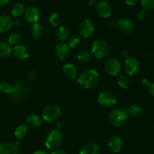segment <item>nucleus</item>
<instances>
[{"label": "nucleus", "instance_id": "obj_38", "mask_svg": "<svg viewBox=\"0 0 154 154\" xmlns=\"http://www.w3.org/2000/svg\"><path fill=\"white\" fill-rule=\"evenodd\" d=\"M125 2L128 5H135V4H137L138 2V0H124Z\"/></svg>", "mask_w": 154, "mask_h": 154}, {"label": "nucleus", "instance_id": "obj_43", "mask_svg": "<svg viewBox=\"0 0 154 154\" xmlns=\"http://www.w3.org/2000/svg\"><path fill=\"white\" fill-rule=\"evenodd\" d=\"M27 79H28L29 80H32V81H34L35 79V75L34 72H30L28 74V77H27Z\"/></svg>", "mask_w": 154, "mask_h": 154}, {"label": "nucleus", "instance_id": "obj_41", "mask_svg": "<svg viewBox=\"0 0 154 154\" xmlns=\"http://www.w3.org/2000/svg\"><path fill=\"white\" fill-rule=\"evenodd\" d=\"M11 0H0V7H5L9 4Z\"/></svg>", "mask_w": 154, "mask_h": 154}, {"label": "nucleus", "instance_id": "obj_16", "mask_svg": "<svg viewBox=\"0 0 154 154\" xmlns=\"http://www.w3.org/2000/svg\"><path fill=\"white\" fill-rule=\"evenodd\" d=\"M70 49L67 43L60 42L57 44L55 48V53L57 57L61 60H65L70 55Z\"/></svg>", "mask_w": 154, "mask_h": 154}, {"label": "nucleus", "instance_id": "obj_29", "mask_svg": "<svg viewBox=\"0 0 154 154\" xmlns=\"http://www.w3.org/2000/svg\"><path fill=\"white\" fill-rule=\"evenodd\" d=\"M24 11V6L21 3H16L12 7L11 14L15 18H18L23 14Z\"/></svg>", "mask_w": 154, "mask_h": 154}, {"label": "nucleus", "instance_id": "obj_19", "mask_svg": "<svg viewBox=\"0 0 154 154\" xmlns=\"http://www.w3.org/2000/svg\"><path fill=\"white\" fill-rule=\"evenodd\" d=\"M0 154H18L17 145L10 142H5L0 144Z\"/></svg>", "mask_w": 154, "mask_h": 154}, {"label": "nucleus", "instance_id": "obj_14", "mask_svg": "<svg viewBox=\"0 0 154 154\" xmlns=\"http://www.w3.org/2000/svg\"><path fill=\"white\" fill-rule=\"evenodd\" d=\"M117 27L123 33L126 34H130L133 33L135 30V24L131 19L125 18L119 20L117 23Z\"/></svg>", "mask_w": 154, "mask_h": 154}, {"label": "nucleus", "instance_id": "obj_10", "mask_svg": "<svg viewBox=\"0 0 154 154\" xmlns=\"http://www.w3.org/2000/svg\"><path fill=\"white\" fill-rule=\"evenodd\" d=\"M80 34L84 38L90 37L95 31L94 24L89 19H84L81 22L78 27Z\"/></svg>", "mask_w": 154, "mask_h": 154}, {"label": "nucleus", "instance_id": "obj_33", "mask_svg": "<svg viewBox=\"0 0 154 154\" xmlns=\"http://www.w3.org/2000/svg\"><path fill=\"white\" fill-rule=\"evenodd\" d=\"M141 6L146 11H151L154 9V0H140Z\"/></svg>", "mask_w": 154, "mask_h": 154}, {"label": "nucleus", "instance_id": "obj_15", "mask_svg": "<svg viewBox=\"0 0 154 154\" xmlns=\"http://www.w3.org/2000/svg\"><path fill=\"white\" fill-rule=\"evenodd\" d=\"M96 11L100 17L103 18H109L112 14V6L107 1H101L96 5Z\"/></svg>", "mask_w": 154, "mask_h": 154}, {"label": "nucleus", "instance_id": "obj_46", "mask_svg": "<svg viewBox=\"0 0 154 154\" xmlns=\"http://www.w3.org/2000/svg\"><path fill=\"white\" fill-rule=\"evenodd\" d=\"M32 1H35V0H32Z\"/></svg>", "mask_w": 154, "mask_h": 154}, {"label": "nucleus", "instance_id": "obj_35", "mask_svg": "<svg viewBox=\"0 0 154 154\" xmlns=\"http://www.w3.org/2000/svg\"><path fill=\"white\" fill-rule=\"evenodd\" d=\"M137 17H138V19L140 20V21H143V20H144L146 18H147V11L144 8L140 10L138 12Z\"/></svg>", "mask_w": 154, "mask_h": 154}, {"label": "nucleus", "instance_id": "obj_39", "mask_svg": "<svg viewBox=\"0 0 154 154\" xmlns=\"http://www.w3.org/2000/svg\"><path fill=\"white\" fill-rule=\"evenodd\" d=\"M150 83V82H149V80L147 79H143L141 80V85H142L143 87L144 88H148Z\"/></svg>", "mask_w": 154, "mask_h": 154}, {"label": "nucleus", "instance_id": "obj_30", "mask_svg": "<svg viewBox=\"0 0 154 154\" xmlns=\"http://www.w3.org/2000/svg\"><path fill=\"white\" fill-rule=\"evenodd\" d=\"M21 41V36L18 33H14V34L11 35L8 40V43L11 45V46H16L20 44Z\"/></svg>", "mask_w": 154, "mask_h": 154}, {"label": "nucleus", "instance_id": "obj_9", "mask_svg": "<svg viewBox=\"0 0 154 154\" xmlns=\"http://www.w3.org/2000/svg\"><path fill=\"white\" fill-rule=\"evenodd\" d=\"M27 92H28L27 88L20 82H18L13 85L11 91L9 93V95L13 101L19 102L25 98L26 95H27Z\"/></svg>", "mask_w": 154, "mask_h": 154}, {"label": "nucleus", "instance_id": "obj_20", "mask_svg": "<svg viewBox=\"0 0 154 154\" xmlns=\"http://www.w3.org/2000/svg\"><path fill=\"white\" fill-rule=\"evenodd\" d=\"M12 19L8 15H1L0 16V33L7 32L13 26Z\"/></svg>", "mask_w": 154, "mask_h": 154}, {"label": "nucleus", "instance_id": "obj_13", "mask_svg": "<svg viewBox=\"0 0 154 154\" xmlns=\"http://www.w3.org/2000/svg\"><path fill=\"white\" fill-rule=\"evenodd\" d=\"M108 149L114 153H117L122 149L123 146V140L120 135H113L108 140Z\"/></svg>", "mask_w": 154, "mask_h": 154}, {"label": "nucleus", "instance_id": "obj_44", "mask_svg": "<svg viewBox=\"0 0 154 154\" xmlns=\"http://www.w3.org/2000/svg\"><path fill=\"white\" fill-rule=\"evenodd\" d=\"M117 23H118V21H117V20H111V22H110V24H111V26H112V27H117Z\"/></svg>", "mask_w": 154, "mask_h": 154}, {"label": "nucleus", "instance_id": "obj_12", "mask_svg": "<svg viewBox=\"0 0 154 154\" xmlns=\"http://www.w3.org/2000/svg\"><path fill=\"white\" fill-rule=\"evenodd\" d=\"M13 56L18 60L24 61L29 57V51L28 48L23 45H18L14 47L12 49Z\"/></svg>", "mask_w": 154, "mask_h": 154}, {"label": "nucleus", "instance_id": "obj_4", "mask_svg": "<svg viewBox=\"0 0 154 154\" xmlns=\"http://www.w3.org/2000/svg\"><path fill=\"white\" fill-rule=\"evenodd\" d=\"M63 137L59 130L51 131L45 137V144L48 149H57L61 145Z\"/></svg>", "mask_w": 154, "mask_h": 154}, {"label": "nucleus", "instance_id": "obj_8", "mask_svg": "<svg viewBox=\"0 0 154 154\" xmlns=\"http://www.w3.org/2000/svg\"><path fill=\"white\" fill-rule=\"evenodd\" d=\"M124 69L129 76H135L140 70V63L136 58L129 57L124 61Z\"/></svg>", "mask_w": 154, "mask_h": 154}, {"label": "nucleus", "instance_id": "obj_37", "mask_svg": "<svg viewBox=\"0 0 154 154\" xmlns=\"http://www.w3.org/2000/svg\"><path fill=\"white\" fill-rule=\"evenodd\" d=\"M147 88H148L149 92H150V95H151L153 97H154V82L153 83L150 82Z\"/></svg>", "mask_w": 154, "mask_h": 154}, {"label": "nucleus", "instance_id": "obj_2", "mask_svg": "<svg viewBox=\"0 0 154 154\" xmlns=\"http://www.w3.org/2000/svg\"><path fill=\"white\" fill-rule=\"evenodd\" d=\"M109 121L111 125L116 128L124 127L129 121L127 110L123 108L114 109L109 114Z\"/></svg>", "mask_w": 154, "mask_h": 154}, {"label": "nucleus", "instance_id": "obj_17", "mask_svg": "<svg viewBox=\"0 0 154 154\" xmlns=\"http://www.w3.org/2000/svg\"><path fill=\"white\" fill-rule=\"evenodd\" d=\"M100 149L99 145L96 143L90 142L81 146L79 154H99Z\"/></svg>", "mask_w": 154, "mask_h": 154}, {"label": "nucleus", "instance_id": "obj_23", "mask_svg": "<svg viewBox=\"0 0 154 154\" xmlns=\"http://www.w3.org/2000/svg\"><path fill=\"white\" fill-rule=\"evenodd\" d=\"M11 53V46L8 42L0 41V58H7Z\"/></svg>", "mask_w": 154, "mask_h": 154}, {"label": "nucleus", "instance_id": "obj_32", "mask_svg": "<svg viewBox=\"0 0 154 154\" xmlns=\"http://www.w3.org/2000/svg\"><path fill=\"white\" fill-rule=\"evenodd\" d=\"M49 22L51 26L54 27H59L60 24V16L57 13H53L49 18Z\"/></svg>", "mask_w": 154, "mask_h": 154}, {"label": "nucleus", "instance_id": "obj_6", "mask_svg": "<svg viewBox=\"0 0 154 154\" xmlns=\"http://www.w3.org/2000/svg\"><path fill=\"white\" fill-rule=\"evenodd\" d=\"M121 63L116 57H111L105 63V71L111 76H117L121 71Z\"/></svg>", "mask_w": 154, "mask_h": 154}, {"label": "nucleus", "instance_id": "obj_24", "mask_svg": "<svg viewBox=\"0 0 154 154\" xmlns=\"http://www.w3.org/2000/svg\"><path fill=\"white\" fill-rule=\"evenodd\" d=\"M57 36L61 41H66L70 37V30L66 26H61L57 30Z\"/></svg>", "mask_w": 154, "mask_h": 154}, {"label": "nucleus", "instance_id": "obj_11", "mask_svg": "<svg viewBox=\"0 0 154 154\" xmlns=\"http://www.w3.org/2000/svg\"><path fill=\"white\" fill-rule=\"evenodd\" d=\"M24 17L26 21L29 24H38L41 19V11L35 6H30L25 11Z\"/></svg>", "mask_w": 154, "mask_h": 154}, {"label": "nucleus", "instance_id": "obj_1", "mask_svg": "<svg viewBox=\"0 0 154 154\" xmlns=\"http://www.w3.org/2000/svg\"><path fill=\"white\" fill-rule=\"evenodd\" d=\"M99 74L94 69H88L82 72L78 78V82L83 88L91 89L97 85Z\"/></svg>", "mask_w": 154, "mask_h": 154}, {"label": "nucleus", "instance_id": "obj_26", "mask_svg": "<svg viewBox=\"0 0 154 154\" xmlns=\"http://www.w3.org/2000/svg\"><path fill=\"white\" fill-rule=\"evenodd\" d=\"M117 82L118 85L120 86L121 88L127 89L131 85V81L129 78L126 75H118L117 78Z\"/></svg>", "mask_w": 154, "mask_h": 154}, {"label": "nucleus", "instance_id": "obj_3", "mask_svg": "<svg viewBox=\"0 0 154 154\" xmlns=\"http://www.w3.org/2000/svg\"><path fill=\"white\" fill-rule=\"evenodd\" d=\"M90 52L93 57L97 60H101L107 57L109 52V47L105 40L97 39L92 45Z\"/></svg>", "mask_w": 154, "mask_h": 154}, {"label": "nucleus", "instance_id": "obj_21", "mask_svg": "<svg viewBox=\"0 0 154 154\" xmlns=\"http://www.w3.org/2000/svg\"><path fill=\"white\" fill-rule=\"evenodd\" d=\"M127 113L129 116H132V117H138V116H141L144 112V109L141 107L140 104H134L129 106L128 107Z\"/></svg>", "mask_w": 154, "mask_h": 154}, {"label": "nucleus", "instance_id": "obj_25", "mask_svg": "<svg viewBox=\"0 0 154 154\" xmlns=\"http://www.w3.org/2000/svg\"><path fill=\"white\" fill-rule=\"evenodd\" d=\"M27 131H28V126L26 125H20L15 128L14 130V136L18 140H21V139L25 137V135L26 134Z\"/></svg>", "mask_w": 154, "mask_h": 154}, {"label": "nucleus", "instance_id": "obj_36", "mask_svg": "<svg viewBox=\"0 0 154 154\" xmlns=\"http://www.w3.org/2000/svg\"><path fill=\"white\" fill-rule=\"evenodd\" d=\"M120 56L122 59H124V60H126V58H128L129 57V54H128V52L126 51H125V50H123V51H120Z\"/></svg>", "mask_w": 154, "mask_h": 154}, {"label": "nucleus", "instance_id": "obj_42", "mask_svg": "<svg viewBox=\"0 0 154 154\" xmlns=\"http://www.w3.org/2000/svg\"><path fill=\"white\" fill-rule=\"evenodd\" d=\"M51 154H66V152L63 149H54Z\"/></svg>", "mask_w": 154, "mask_h": 154}, {"label": "nucleus", "instance_id": "obj_7", "mask_svg": "<svg viewBox=\"0 0 154 154\" xmlns=\"http://www.w3.org/2000/svg\"><path fill=\"white\" fill-rule=\"evenodd\" d=\"M117 97L114 93L108 91L101 92L98 97V102L100 105L105 107H111L117 104Z\"/></svg>", "mask_w": 154, "mask_h": 154}, {"label": "nucleus", "instance_id": "obj_28", "mask_svg": "<svg viewBox=\"0 0 154 154\" xmlns=\"http://www.w3.org/2000/svg\"><path fill=\"white\" fill-rule=\"evenodd\" d=\"M26 122L29 126L38 127L42 124V119L38 116L35 114H32L29 116L26 119Z\"/></svg>", "mask_w": 154, "mask_h": 154}, {"label": "nucleus", "instance_id": "obj_31", "mask_svg": "<svg viewBox=\"0 0 154 154\" xmlns=\"http://www.w3.org/2000/svg\"><path fill=\"white\" fill-rule=\"evenodd\" d=\"M68 45L69 46L70 48H75L78 47L81 44V39L78 37V36H72L69 38L68 39Z\"/></svg>", "mask_w": 154, "mask_h": 154}, {"label": "nucleus", "instance_id": "obj_45", "mask_svg": "<svg viewBox=\"0 0 154 154\" xmlns=\"http://www.w3.org/2000/svg\"><path fill=\"white\" fill-rule=\"evenodd\" d=\"M32 154H48V152L45 150H42V149H38V150H36L33 152Z\"/></svg>", "mask_w": 154, "mask_h": 154}, {"label": "nucleus", "instance_id": "obj_34", "mask_svg": "<svg viewBox=\"0 0 154 154\" xmlns=\"http://www.w3.org/2000/svg\"><path fill=\"white\" fill-rule=\"evenodd\" d=\"M13 85L10 84L8 82H2L0 83V91L4 92V93L9 94L12 90Z\"/></svg>", "mask_w": 154, "mask_h": 154}, {"label": "nucleus", "instance_id": "obj_40", "mask_svg": "<svg viewBox=\"0 0 154 154\" xmlns=\"http://www.w3.org/2000/svg\"><path fill=\"white\" fill-rule=\"evenodd\" d=\"M12 24H13V26H15V27H19V26L21 25V21L19 19V18H15V19L12 21Z\"/></svg>", "mask_w": 154, "mask_h": 154}, {"label": "nucleus", "instance_id": "obj_27", "mask_svg": "<svg viewBox=\"0 0 154 154\" xmlns=\"http://www.w3.org/2000/svg\"><path fill=\"white\" fill-rule=\"evenodd\" d=\"M92 57L91 52L87 50H82V51H79L78 54H77V58L79 60L81 63H87L90 60Z\"/></svg>", "mask_w": 154, "mask_h": 154}, {"label": "nucleus", "instance_id": "obj_18", "mask_svg": "<svg viewBox=\"0 0 154 154\" xmlns=\"http://www.w3.org/2000/svg\"><path fill=\"white\" fill-rule=\"evenodd\" d=\"M63 71L64 75L67 78L72 79H75L78 75V68L73 63H69L65 64L63 67Z\"/></svg>", "mask_w": 154, "mask_h": 154}, {"label": "nucleus", "instance_id": "obj_22", "mask_svg": "<svg viewBox=\"0 0 154 154\" xmlns=\"http://www.w3.org/2000/svg\"><path fill=\"white\" fill-rule=\"evenodd\" d=\"M31 33L35 39H39L43 37L45 33V30L43 26L38 23V24H32L31 28Z\"/></svg>", "mask_w": 154, "mask_h": 154}, {"label": "nucleus", "instance_id": "obj_5", "mask_svg": "<svg viewBox=\"0 0 154 154\" xmlns=\"http://www.w3.org/2000/svg\"><path fill=\"white\" fill-rule=\"evenodd\" d=\"M60 109L55 104H50L47 106L42 111V119L45 122L51 123L60 117Z\"/></svg>", "mask_w": 154, "mask_h": 154}]
</instances>
